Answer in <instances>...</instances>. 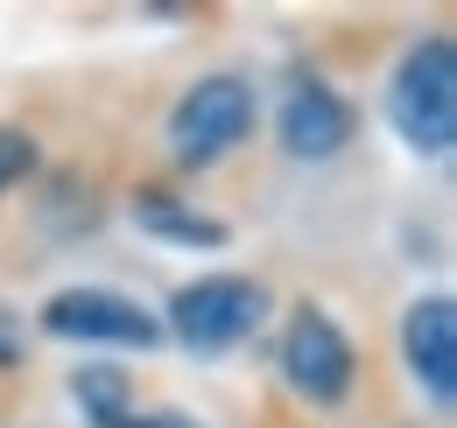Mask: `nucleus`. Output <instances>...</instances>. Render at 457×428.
Here are the masks:
<instances>
[{
	"label": "nucleus",
	"mask_w": 457,
	"mask_h": 428,
	"mask_svg": "<svg viewBox=\"0 0 457 428\" xmlns=\"http://www.w3.org/2000/svg\"><path fill=\"white\" fill-rule=\"evenodd\" d=\"M120 428H197L190 415H176V407H134Z\"/></svg>",
	"instance_id": "obj_12"
},
{
	"label": "nucleus",
	"mask_w": 457,
	"mask_h": 428,
	"mask_svg": "<svg viewBox=\"0 0 457 428\" xmlns=\"http://www.w3.org/2000/svg\"><path fill=\"white\" fill-rule=\"evenodd\" d=\"M21 176H36V141L21 127H0V190H14Z\"/></svg>",
	"instance_id": "obj_10"
},
{
	"label": "nucleus",
	"mask_w": 457,
	"mask_h": 428,
	"mask_svg": "<svg viewBox=\"0 0 457 428\" xmlns=\"http://www.w3.org/2000/svg\"><path fill=\"white\" fill-rule=\"evenodd\" d=\"M275 134H282V155H295V161H331V155L352 148L359 112H352V99H345L338 85H324V78H295V85L282 92Z\"/></svg>",
	"instance_id": "obj_6"
},
{
	"label": "nucleus",
	"mask_w": 457,
	"mask_h": 428,
	"mask_svg": "<svg viewBox=\"0 0 457 428\" xmlns=\"http://www.w3.org/2000/svg\"><path fill=\"white\" fill-rule=\"evenodd\" d=\"M134 225L148 232V239H162V246H197V253H212V246H226V218L197 211V204H183L176 190H134Z\"/></svg>",
	"instance_id": "obj_8"
},
{
	"label": "nucleus",
	"mask_w": 457,
	"mask_h": 428,
	"mask_svg": "<svg viewBox=\"0 0 457 428\" xmlns=\"http://www.w3.org/2000/svg\"><path fill=\"white\" fill-rule=\"evenodd\" d=\"M71 400L85 407L92 428H120L134 415V386H127L120 366H78V373H71Z\"/></svg>",
	"instance_id": "obj_9"
},
{
	"label": "nucleus",
	"mask_w": 457,
	"mask_h": 428,
	"mask_svg": "<svg viewBox=\"0 0 457 428\" xmlns=\"http://www.w3.org/2000/svg\"><path fill=\"white\" fill-rule=\"evenodd\" d=\"M43 330L63 337V344H99V351H155L162 344V317H148L120 288H63V295H50Z\"/></svg>",
	"instance_id": "obj_4"
},
{
	"label": "nucleus",
	"mask_w": 457,
	"mask_h": 428,
	"mask_svg": "<svg viewBox=\"0 0 457 428\" xmlns=\"http://www.w3.org/2000/svg\"><path fill=\"white\" fill-rule=\"evenodd\" d=\"M21 358H29V323H21L7 302H0V373H14Z\"/></svg>",
	"instance_id": "obj_11"
},
{
	"label": "nucleus",
	"mask_w": 457,
	"mask_h": 428,
	"mask_svg": "<svg viewBox=\"0 0 457 428\" xmlns=\"http://www.w3.org/2000/svg\"><path fill=\"white\" fill-rule=\"evenodd\" d=\"M282 379L310 407H338L345 393H352V379H359V351H352V337L324 309L303 302L282 330Z\"/></svg>",
	"instance_id": "obj_5"
},
{
	"label": "nucleus",
	"mask_w": 457,
	"mask_h": 428,
	"mask_svg": "<svg viewBox=\"0 0 457 428\" xmlns=\"http://www.w3.org/2000/svg\"><path fill=\"white\" fill-rule=\"evenodd\" d=\"M387 119L415 155H451L457 148V43L422 36L387 78Z\"/></svg>",
	"instance_id": "obj_1"
},
{
	"label": "nucleus",
	"mask_w": 457,
	"mask_h": 428,
	"mask_svg": "<svg viewBox=\"0 0 457 428\" xmlns=\"http://www.w3.org/2000/svg\"><path fill=\"white\" fill-rule=\"evenodd\" d=\"M253 119H261V99H253L246 78H232V70L197 78V85L170 106V155H176V169H212V161H226L232 148L253 134Z\"/></svg>",
	"instance_id": "obj_3"
},
{
	"label": "nucleus",
	"mask_w": 457,
	"mask_h": 428,
	"mask_svg": "<svg viewBox=\"0 0 457 428\" xmlns=\"http://www.w3.org/2000/svg\"><path fill=\"white\" fill-rule=\"evenodd\" d=\"M261 323H268V288H261L253 274H204V281H190V288L170 295L162 330H170L183 351L219 358L232 344H246Z\"/></svg>",
	"instance_id": "obj_2"
},
{
	"label": "nucleus",
	"mask_w": 457,
	"mask_h": 428,
	"mask_svg": "<svg viewBox=\"0 0 457 428\" xmlns=\"http://www.w3.org/2000/svg\"><path fill=\"white\" fill-rule=\"evenodd\" d=\"M401 358H408V379L422 386V400L436 415H451L457 407V302L451 295L408 302V317H401Z\"/></svg>",
	"instance_id": "obj_7"
}]
</instances>
